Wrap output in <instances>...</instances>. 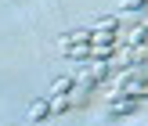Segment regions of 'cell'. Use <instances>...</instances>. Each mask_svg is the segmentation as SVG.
Returning a JSON list of instances; mask_svg holds the SVG:
<instances>
[{"mask_svg": "<svg viewBox=\"0 0 148 126\" xmlns=\"http://www.w3.org/2000/svg\"><path fill=\"white\" fill-rule=\"evenodd\" d=\"M72 43H90V25L87 29H69L58 36V47H72Z\"/></svg>", "mask_w": 148, "mask_h": 126, "instance_id": "6da1fadb", "label": "cell"}, {"mask_svg": "<svg viewBox=\"0 0 148 126\" xmlns=\"http://www.w3.org/2000/svg\"><path fill=\"white\" fill-rule=\"evenodd\" d=\"M137 105H141L137 97H116V101H108V112L112 115H134Z\"/></svg>", "mask_w": 148, "mask_h": 126, "instance_id": "7a4b0ae2", "label": "cell"}, {"mask_svg": "<svg viewBox=\"0 0 148 126\" xmlns=\"http://www.w3.org/2000/svg\"><path fill=\"white\" fill-rule=\"evenodd\" d=\"M29 123H43V119H51V105H47V97H40V101H33L29 105V115H25Z\"/></svg>", "mask_w": 148, "mask_h": 126, "instance_id": "3957f363", "label": "cell"}, {"mask_svg": "<svg viewBox=\"0 0 148 126\" xmlns=\"http://www.w3.org/2000/svg\"><path fill=\"white\" fill-rule=\"evenodd\" d=\"M123 43H127V47H141V43H148V25H141V22H137L134 29H127Z\"/></svg>", "mask_w": 148, "mask_h": 126, "instance_id": "277c9868", "label": "cell"}, {"mask_svg": "<svg viewBox=\"0 0 148 126\" xmlns=\"http://www.w3.org/2000/svg\"><path fill=\"white\" fill-rule=\"evenodd\" d=\"M62 58H69V61H87V58H90V43H72V47H62Z\"/></svg>", "mask_w": 148, "mask_h": 126, "instance_id": "5b68a950", "label": "cell"}, {"mask_svg": "<svg viewBox=\"0 0 148 126\" xmlns=\"http://www.w3.org/2000/svg\"><path fill=\"white\" fill-rule=\"evenodd\" d=\"M108 72H112V65H108V61H90V65H87V76H90L94 83H101Z\"/></svg>", "mask_w": 148, "mask_h": 126, "instance_id": "8992f818", "label": "cell"}, {"mask_svg": "<svg viewBox=\"0 0 148 126\" xmlns=\"http://www.w3.org/2000/svg\"><path fill=\"white\" fill-rule=\"evenodd\" d=\"M47 105H51V115H65V112H72V105H69V94L47 97Z\"/></svg>", "mask_w": 148, "mask_h": 126, "instance_id": "52a82bcc", "label": "cell"}, {"mask_svg": "<svg viewBox=\"0 0 148 126\" xmlns=\"http://www.w3.org/2000/svg\"><path fill=\"white\" fill-rule=\"evenodd\" d=\"M69 90H72V79H69V76H58L54 83H51L47 97H58V94H69Z\"/></svg>", "mask_w": 148, "mask_h": 126, "instance_id": "ba28073f", "label": "cell"}, {"mask_svg": "<svg viewBox=\"0 0 148 126\" xmlns=\"http://www.w3.org/2000/svg\"><path fill=\"white\" fill-rule=\"evenodd\" d=\"M87 97H90V90H83V86H72V90H69V105L72 108H83Z\"/></svg>", "mask_w": 148, "mask_h": 126, "instance_id": "9c48e42d", "label": "cell"}]
</instances>
